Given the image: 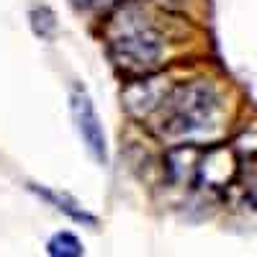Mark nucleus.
Wrapping results in <instances>:
<instances>
[{
    "instance_id": "7",
    "label": "nucleus",
    "mask_w": 257,
    "mask_h": 257,
    "mask_svg": "<svg viewBox=\"0 0 257 257\" xmlns=\"http://www.w3.org/2000/svg\"><path fill=\"white\" fill-rule=\"evenodd\" d=\"M29 24H31V31L44 41H52L57 36V16L49 6H34L29 11Z\"/></svg>"
},
{
    "instance_id": "6",
    "label": "nucleus",
    "mask_w": 257,
    "mask_h": 257,
    "mask_svg": "<svg viewBox=\"0 0 257 257\" xmlns=\"http://www.w3.org/2000/svg\"><path fill=\"white\" fill-rule=\"evenodd\" d=\"M85 247L72 231H57L47 242V257H82Z\"/></svg>"
},
{
    "instance_id": "4",
    "label": "nucleus",
    "mask_w": 257,
    "mask_h": 257,
    "mask_svg": "<svg viewBox=\"0 0 257 257\" xmlns=\"http://www.w3.org/2000/svg\"><path fill=\"white\" fill-rule=\"evenodd\" d=\"M234 173H237V160H234L231 149L211 147L203 160L196 165V185L221 188L234 180Z\"/></svg>"
},
{
    "instance_id": "1",
    "label": "nucleus",
    "mask_w": 257,
    "mask_h": 257,
    "mask_svg": "<svg viewBox=\"0 0 257 257\" xmlns=\"http://www.w3.org/2000/svg\"><path fill=\"white\" fill-rule=\"evenodd\" d=\"M221 100L219 93L206 80L180 82L175 88L162 93L160 103L152 111V128L170 142L198 137L206 128H211L219 118Z\"/></svg>"
},
{
    "instance_id": "3",
    "label": "nucleus",
    "mask_w": 257,
    "mask_h": 257,
    "mask_svg": "<svg viewBox=\"0 0 257 257\" xmlns=\"http://www.w3.org/2000/svg\"><path fill=\"white\" fill-rule=\"evenodd\" d=\"M70 116L75 123V132L82 139L88 155L98 165H108V139H105L103 121L95 111V103L82 82H72L70 88Z\"/></svg>"
},
{
    "instance_id": "5",
    "label": "nucleus",
    "mask_w": 257,
    "mask_h": 257,
    "mask_svg": "<svg viewBox=\"0 0 257 257\" xmlns=\"http://www.w3.org/2000/svg\"><path fill=\"white\" fill-rule=\"evenodd\" d=\"M29 190H34L41 201H47L49 206H54L57 211H62L64 216H70L72 221H80V224H88V226H98V219L93 216L90 211H85L80 206L77 198H72L70 193H62V190H54L49 185H39V183H29Z\"/></svg>"
},
{
    "instance_id": "8",
    "label": "nucleus",
    "mask_w": 257,
    "mask_h": 257,
    "mask_svg": "<svg viewBox=\"0 0 257 257\" xmlns=\"http://www.w3.org/2000/svg\"><path fill=\"white\" fill-rule=\"evenodd\" d=\"M128 3V0H72V6L80 11H108Z\"/></svg>"
},
{
    "instance_id": "2",
    "label": "nucleus",
    "mask_w": 257,
    "mask_h": 257,
    "mask_svg": "<svg viewBox=\"0 0 257 257\" xmlns=\"http://www.w3.org/2000/svg\"><path fill=\"white\" fill-rule=\"evenodd\" d=\"M105 39H108L111 59L128 75L152 72L160 64L165 49L160 29L147 18L144 8H139L134 0L113 11L111 24L105 29Z\"/></svg>"
}]
</instances>
